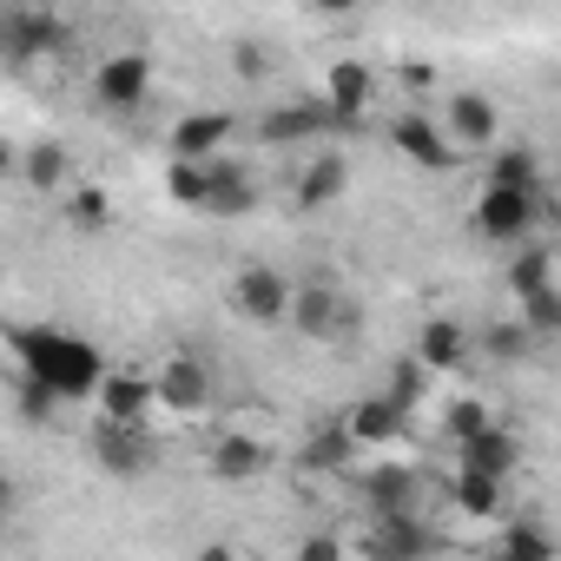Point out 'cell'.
Wrapping results in <instances>:
<instances>
[{"instance_id":"obj_27","label":"cell","mask_w":561,"mask_h":561,"mask_svg":"<svg viewBox=\"0 0 561 561\" xmlns=\"http://www.w3.org/2000/svg\"><path fill=\"white\" fill-rule=\"evenodd\" d=\"M67 225H73V231H106V225H113V198H106V185H80V192L67 198Z\"/></svg>"},{"instance_id":"obj_21","label":"cell","mask_w":561,"mask_h":561,"mask_svg":"<svg viewBox=\"0 0 561 561\" xmlns=\"http://www.w3.org/2000/svg\"><path fill=\"white\" fill-rule=\"evenodd\" d=\"M502 489H508V482H489V476H469V469L449 476V502H456V515H469V522H495V515H502Z\"/></svg>"},{"instance_id":"obj_40","label":"cell","mask_w":561,"mask_h":561,"mask_svg":"<svg viewBox=\"0 0 561 561\" xmlns=\"http://www.w3.org/2000/svg\"><path fill=\"white\" fill-rule=\"evenodd\" d=\"M21 165V146H8V139H0V172H14Z\"/></svg>"},{"instance_id":"obj_35","label":"cell","mask_w":561,"mask_h":561,"mask_svg":"<svg viewBox=\"0 0 561 561\" xmlns=\"http://www.w3.org/2000/svg\"><path fill=\"white\" fill-rule=\"evenodd\" d=\"M528 344H535V337H528L515 318H508V324H489V351H495V357H522Z\"/></svg>"},{"instance_id":"obj_13","label":"cell","mask_w":561,"mask_h":561,"mask_svg":"<svg viewBox=\"0 0 561 561\" xmlns=\"http://www.w3.org/2000/svg\"><path fill=\"white\" fill-rule=\"evenodd\" d=\"M211 482H225V489H244V482H257L264 469H271V449L257 443V436H244V430H225L218 443H211Z\"/></svg>"},{"instance_id":"obj_37","label":"cell","mask_w":561,"mask_h":561,"mask_svg":"<svg viewBox=\"0 0 561 561\" xmlns=\"http://www.w3.org/2000/svg\"><path fill=\"white\" fill-rule=\"evenodd\" d=\"M54 410H60V403H54L41 383H27V377H21V416H27V423H47Z\"/></svg>"},{"instance_id":"obj_32","label":"cell","mask_w":561,"mask_h":561,"mask_svg":"<svg viewBox=\"0 0 561 561\" xmlns=\"http://www.w3.org/2000/svg\"><path fill=\"white\" fill-rule=\"evenodd\" d=\"M489 185L535 192V152H528V146H508V152H495V165H489Z\"/></svg>"},{"instance_id":"obj_16","label":"cell","mask_w":561,"mask_h":561,"mask_svg":"<svg viewBox=\"0 0 561 561\" xmlns=\"http://www.w3.org/2000/svg\"><path fill=\"white\" fill-rule=\"evenodd\" d=\"M410 364H416L423 377H430V370H462V364H469V331H462V318H423Z\"/></svg>"},{"instance_id":"obj_30","label":"cell","mask_w":561,"mask_h":561,"mask_svg":"<svg viewBox=\"0 0 561 561\" xmlns=\"http://www.w3.org/2000/svg\"><path fill=\"white\" fill-rule=\"evenodd\" d=\"M351 456H357V443L344 436V423H324L318 436H311V469H351Z\"/></svg>"},{"instance_id":"obj_19","label":"cell","mask_w":561,"mask_h":561,"mask_svg":"<svg viewBox=\"0 0 561 561\" xmlns=\"http://www.w3.org/2000/svg\"><path fill=\"white\" fill-rule=\"evenodd\" d=\"M337 423H344V436H351L357 449H364V443H397V436L410 430V416H403L390 397H364V403H351Z\"/></svg>"},{"instance_id":"obj_20","label":"cell","mask_w":561,"mask_h":561,"mask_svg":"<svg viewBox=\"0 0 561 561\" xmlns=\"http://www.w3.org/2000/svg\"><path fill=\"white\" fill-rule=\"evenodd\" d=\"M344 192H351V159L324 152V159H311L305 179H298V211H331Z\"/></svg>"},{"instance_id":"obj_4","label":"cell","mask_w":561,"mask_h":561,"mask_svg":"<svg viewBox=\"0 0 561 561\" xmlns=\"http://www.w3.org/2000/svg\"><path fill=\"white\" fill-rule=\"evenodd\" d=\"M146 93H152V54L119 47V54H106V60L93 67V106L133 113V106H146Z\"/></svg>"},{"instance_id":"obj_33","label":"cell","mask_w":561,"mask_h":561,"mask_svg":"<svg viewBox=\"0 0 561 561\" xmlns=\"http://www.w3.org/2000/svg\"><path fill=\"white\" fill-rule=\"evenodd\" d=\"M423 383H430V377H423V370H416V364H410V357H403V364H397V370H390V390H383V397H390V403H397V410H403V416H410V410H416V403H423Z\"/></svg>"},{"instance_id":"obj_36","label":"cell","mask_w":561,"mask_h":561,"mask_svg":"<svg viewBox=\"0 0 561 561\" xmlns=\"http://www.w3.org/2000/svg\"><path fill=\"white\" fill-rule=\"evenodd\" d=\"M291 561H351V554H344V541H337V535H305Z\"/></svg>"},{"instance_id":"obj_34","label":"cell","mask_w":561,"mask_h":561,"mask_svg":"<svg viewBox=\"0 0 561 561\" xmlns=\"http://www.w3.org/2000/svg\"><path fill=\"white\" fill-rule=\"evenodd\" d=\"M231 73H238V80H264V73H271L264 47H257V41H238V47H231Z\"/></svg>"},{"instance_id":"obj_2","label":"cell","mask_w":561,"mask_h":561,"mask_svg":"<svg viewBox=\"0 0 561 561\" xmlns=\"http://www.w3.org/2000/svg\"><path fill=\"white\" fill-rule=\"evenodd\" d=\"M285 324H298V337H311V344H337V337L357 331V305H351V291H337V285L318 277V285H291Z\"/></svg>"},{"instance_id":"obj_10","label":"cell","mask_w":561,"mask_h":561,"mask_svg":"<svg viewBox=\"0 0 561 561\" xmlns=\"http://www.w3.org/2000/svg\"><path fill=\"white\" fill-rule=\"evenodd\" d=\"M93 462H100L106 476H119V482H139V476L159 462V449H152V436H146V430H113V423H93Z\"/></svg>"},{"instance_id":"obj_11","label":"cell","mask_w":561,"mask_h":561,"mask_svg":"<svg viewBox=\"0 0 561 561\" xmlns=\"http://www.w3.org/2000/svg\"><path fill=\"white\" fill-rule=\"evenodd\" d=\"M231 133H238V119L231 113H185L179 126H172V159H192V165H211V159H225V146H231Z\"/></svg>"},{"instance_id":"obj_14","label":"cell","mask_w":561,"mask_h":561,"mask_svg":"<svg viewBox=\"0 0 561 561\" xmlns=\"http://www.w3.org/2000/svg\"><path fill=\"white\" fill-rule=\"evenodd\" d=\"M390 139H397V152H403L410 165H423V172H449V165H456V146L443 139V126H436L430 113H403V119L390 126Z\"/></svg>"},{"instance_id":"obj_18","label":"cell","mask_w":561,"mask_h":561,"mask_svg":"<svg viewBox=\"0 0 561 561\" xmlns=\"http://www.w3.org/2000/svg\"><path fill=\"white\" fill-rule=\"evenodd\" d=\"M331 126V113L318 106V100H298V106H271V113H257V139L264 146H305V139H318Z\"/></svg>"},{"instance_id":"obj_28","label":"cell","mask_w":561,"mask_h":561,"mask_svg":"<svg viewBox=\"0 0 561 561\" xmlns=\"http://www.w3.org/2000/svg\"><path fill=\"white\" fill-rule=\"evenodd\" d=\"M515 324H522L528 337H554V331H561V291H554V285H548V291H528Z\"/></svg>"},{"instance_id":"obj_39","label":"cell","mask_w":561,"mask_h":561,"mask_svg":"<svg viewBox=\"0 0 561 561\" xmlns=\"http://www.w3.org/2000/svg\"><path fill=\"white\" fill-rule=\"evenodd\" d=\"M14 502H21V489H14V476H8V469H0V515H8Z\"/></svg>"},{"instance_id":"obj_41","label":"cell","mask_w":561,"mask_h":561,"mask_svg":"<svg viewBox=\"0 0 561 561\" xmlns=\"http://www.w3.org/2000/svg\"><path fill=\"white\" fill-rule=\"evenodd\" d=\"M489 561H508V554H489Z\"/></svg>"},{"instance_id":"obj_3","label":"cell","mask_w":561,"mask_h":561,"mask_svg":"<svg viewBox=\"0 0 561 561\" xmlns=\"http://www.w3.org/2000/svg\"><path fill=\"white\" fill-rule=\"evenodd\" d=\"M231 311L244 318V324H257V331H277L285 324V311H291V277L277 271V264H238L231 271Z\"/></svg>"},{"instance_id":"obj_38","label":"cell","mask_w":561,"mask_h":561,"mask_svg":"<svg viewBox=\"0 0 561 561\" xmlns=\"http://www.w3.org/2000/svg\"><path fill=\"white\" fill-rule=\"evenodd\" d=\"M192 561H238V548H231V541H211V548H198Z\"/></svg>"},{"instance_id":"obj_7","label":"cell","mask_w":561,"mask_h":561,"mask_svg":"<svg viewBox=\"0 0 561 561\" xmlns=\"http://www.w3.org/2000/svg\"><path fill=\"white\" fill-rule=\"evenodd\" d=\"M93 410H100V423H113V430H152V377L146 370H106L100 377V390H93Z\"/></svg>"},{"instance_id":"obj_1","label":"cell","mask_w":561,"mask_h":561,"mask_svg":"<svg viewBox=\"0 0 561 561\" xmlns=\"http://www.w3.org/2000/svg\"><path fill=\"white\" fill-rule=\"evenodd\" d=\"M8 344L21 357V377L41 383L54 403H87L100 390V377L113 370L100 357V344H87L73 331H54V324H21V331H8Z\"/></svg>"},{"instance_id":"obj_23","label":"cell","mask_w":561,"mask_h":561,"mask_svg":"<svg viewBox=\"0 0 561 561\" xmlns=\"http://www.w3.org/2000/svg\"><path fill=\"white\" fill-rule=\"evenodd\" d=\"M364 495H370V508H377V515H410L416 476H410V469H397V462H383V469H370V476H364Z\"/></svg>"},{"instance_id":"obj_26","label":"cell","mask_w":561,"mask_h":561,"mask_svg":"<svg viewBox=\"0 0 561 561\" xmlns=\"http://www.w3.org/2000/svg\"><path fill=\"white\" fill-rule=\"evenodd\" d=\"M205 185H211V165L165 159V198H172V205H185V211H205Z\"/></svg>"},{"instance_id":"obj_24","label":"cell","mask_w":561,"mask_h":561,"mask_svg":"<svg viewBox=\"0 0 561 561\" xmlns=\"http://www.w3.org/2000/svg\"><path fill=\"white\" fill-rule=\"evenodd\" d=\"M495 554H508V561H554V535H548L541 515H515L502 528V548Z\"/></svg>"},{"instance_id":"obj_22","label":"cell","mask_w":561,"mask_h":561,"mask_svg":"<svg viewBox=\"0 0 561 561\" xmlns=\"http://www.w3.org/2000/svg\"><path fill=\"white\" fill-rule=\"evenodd\" d=\"M34 192H60L67 185V146L60 139H34V146H21V165H14Z\"/></svg>"},{"instance_id":"obj_15","label":"cell","mask_w":561,"mask_h":561,"mask_svg":"<svg viewBox=\"0 0 561 561\" xmlns=\"http://www.w3.org/2000/svg\"><path fill=\"white\" fill-rule=\"evenodd\" d=\"M257 211V179L238 159H211V185H205V218H251Z\"/></svg>"},{"instance_id":"obj_17","label":"cell","mask_w":561,"mask_h":561,"mask_svg":"<svg viewBox=\"0 0 561 561\" xmlns=\"http://www.w3.org/2000/svg\"><path fill=\"white\" fill-rule=\"evenodd\" d=\"M495 100L489 93H449V113H443V139L449 146H495Z\"/></svg>"},{"instance_id":"obj_12","label":"cell","mask_w":561,"mask_h":561,"mask_svg":"<svg viewBox=\"0 0 561 561\" xmlns=\"http://www.w3.org/2000/svg\"><path fill=\"white\" fill-rule=\"evenodd\" d=\"M515 462H522V443H515V430H508V423H489L482 436L456 443V469H469V476L508 482V476H515Z\"/></svg>"},{"instance_id":"obj_9","label":"cell","mask_w":561,"mask_h":561,"mask_svg":"<svg viewBox=\"0 0 561 561\" xmlns=\"http://www.w3.org/2000/svg\"><path fill=\"white\" fill-rule=\"evenodd\" d=\"M370 100H377V73L364 67V60H337L331 73H324V113H331V126H357L364 113H370Z\"/></svg>"},{"instance_id":"obj_8","label":"cell","mask_w":561,"mask_h":561,"mask_svg":"<svg viewBox=\"0 0 561 561\" xmlns=\"http://www.w3.org/2000/svg\"><path fill=\"white\" fill-rule=\"evenodd\" d=\"M67 41H73V27L54 8H8V14H0V54H14V60L60 54Z\"/></svg>"},{"instance_id":"obj_29","label":"cell","mask_w":561,"mask_h":561,"mask_svg":"<svg viewBox=\"0 0 561 561\" xmlns=\"http://www.w3.org/2000/svg\"><path fill=\"white\" fill-rule=\"evenodd\" d=\"M489 423H495V416H489L482 397H456V403L443 410V436H449V443H469V436H482Z\"/></svg>"},{"instance_id":"obj_31","label":"cell","mask_w":561,"mask_h":561,"mask_svg":"<svg viewBox=\"0 0 561 561\" xmlns=\"http://www.w3.org/2000/svg\"><path fill=\"white\" fill-rule=\"evenodd\" d=\"M383 548L397 561H416V554H430V535H423L416 515H383Z\"/></svg>"},{"instance_id":"obj_25","label":"cell","mask_w":561,"mask_h":561,"mask_svg":"<svg viewBox=\"0 0 561 561\" xmlns=\"http://www.w3.org/2000/svg\"><path fill=\"white\" fill-rule=\"evenodd\" d=\"M548 285H554V251L548 244H522L508 257V291L528 298V291H548Z\"/></svg>"},{"instance_id":"obj_6","label":"cell","mask_w":561,"mask_h":561,"mask_svg":"<svg viewBox=\"0 0 561 561\" xmlns=\"http://www.w3.org/2000/svg\"><path fill=\"white\" fill-rule=\"evenodd\" d=\"M152 403L172 410V416H198V410L211 403V370H205V357L172 351V357L152 370Z\"/></svg>"},{"instance_id":"obj_5","label":"cell","mask_w":561,"mask_h":561,"mask_svg":"<svg viewBox=\"0 0 561 561\" xmlns=\"http://www.w3.org/2000/svg\"><path fill=\"white\" fill-rule=\"evenodd\" d=\"M541 218V192H515V185H482L476 198V231L489 244H522Z\"/></svg>"}]
</instances>
